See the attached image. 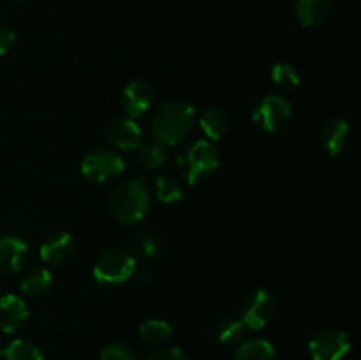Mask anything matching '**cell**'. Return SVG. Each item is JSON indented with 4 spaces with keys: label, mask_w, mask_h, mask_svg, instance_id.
Returning a JSON list of instances; mask_svg holds the SVG:
<instances>
[{
    "label": "cell",
    "mask_w": 361,
    "mask_h": 360,
    "mask_svg": "<svg viewBox=\"0 0 361 360\" xmlns=\"http://www.w3.org/2000/svg\"><path fill=\"white\" fill-rule=\"evenodd\" d=\"M295 13L303 27H321L330 18L331 0H296Z\"/></svg>",
    "instance_id": "15"
},
{
    "label": "cell",
    "mask_w": 361,
    "mask_h": 360,
    "mask_svg": "<svg viewBox=\"0 0 361 360\" xmlns=\"http://www.w3.org/2000/svg\"><path fill=\"white\" fill-rule=\"evenodd\" d=\"M133 275H136V279L140 282H147V281H150L152 272H150V268H147V267H143V265H141V267L134 268V274Z\"/></svg>",
    "instance_id": "29"
},
{
    "label": "cell",
    "mask_w": 361,
    "mask_h": 360,
    "mask_svg": "<svg viewBox=\"0 0 361 360\" xmlns=\"http://www.w3.org/2000/svg\"><path fill=\"white\" fill-rule=\"evenodd\" d=\"M349 136H351V127H349L348 120L335 116L324 122L323 131H321V141H323V148L330 157H337L345 147L349 145Z\"/></svg>",
    "instance_id": "13"
},
{
    "label": "cell",
    "mask_w": 361,
    "mask_h": 360,
    "mask_svg": "<svg viewBox=\"0 0 361 360\" xmlns=\"http://www.w3.org/2000/svg\"><path fill=\"white\" fill-rule=\"evenodd\" d=\"M196 122L200 124L201 131L208 138V141L222 140L226 136V133H228L229 127V120L226 112L221 108H215V106L204 109Z\"/></svg>",
    "instance_id": "16"
},
{
    "label": "cell",
    "mask_w": 361,
    "mask_h": 360,
    "mask_svg": "<svg viewBox=\"0 0 361 360\" xmlns=\"http://www.w3.org/2000/svg\"><path fill=\"white\" fill-rule=\"evenodd\" d=\"M109 208L122 224H136L143 221L150 208V189L147 180L136 176L116 186L109 198Z\"/></svg>",
    "instance_id": "2"
},
{
    "label": "cell",
    "mask_w": 361,
    "mask_h": 360,
    "mask_svg": "<svg viewBox=\"0 0 361 360\" xmlns=\"http://www.w3.org/2000/svg\"><path fill=\"white\" fill-rule=\"evenodd\" d=\"M28 320L27 302L20 295L6 293L0 296V330L4 334H16Z\"/></svg>",
    "instance_id": "11"
},
{
    "label": "cell",
    "mask_w": 361,
    "mask_h": 360,
    "mask_svg": "<svg viewBox=\"0 0 361 360\" xmlns=\"http://www.w3.org/2000/svg\"><path fill=\"white\" fill-rule=\"evenodd\" d=\"M351 349L349 335L341 328H326L309 342L312 360H342Z\"/></svg>",
    "instance_id": "8"
},
{
    "label": "cell",
    "mask_w": 361,
    "mask_h": 360,
    "mask_svg": "<svg viewBox=\"0 0 361 360\" xmlns=\"http://www.w3.org/2000/svg\"><path fill=\"white\" fill-rule=\"evenodd\" d=\"M126 169L122 155L109 148L90 150L81 161V175L94 184H106L118 179Z\"/></svg>",
    "instance_id": "5"
},
{
    "label": "cell",
    "mask_w": 361,
    "mask_h": 360,
    "mask_svg": "<svg viewBox=\"0 0 361 360\" xmlns=\"http://www.w3.org/2000/svg\"><path fill=\"white\" fill-rule=\"evenodd\" d=\"M4 355V348H0V356H2Z\"/></svg>",
    "instance_id": "30"
},
{
    "label": "cell",
    "mask_w": 361,
    "mask_h": 360,
    "mask_svg": "<svg viewBox=\"0 0 361 360\" xmlns=\"http://www.w3.org/2000/svg\"><path fill=\"white\" fill-rule=\"evenodd\" d=\"M53 275L44 267H32L23 274L20 281V292L27 296H41L49 289Z\"/></svg>",
    "instance_id": "17"
},
{
    "label": "cell",
    "mask_w": 361,
    "mask_h": 360,
    "mask_svg": "<svg viewBox=\"0 0 361 360\" xmlns=\"http://www.w3.org/2000/svg\"><path fill=\"white\" fill-rule=\"evenodd\" d=\"M196 120V108L189 101L168 99L152 115V136L164 147H175L192 133Z\"/></svg>",
    "instance_id": "1"
},
{
    "label": "cell",
    "mask_w": 361,
    "mask_h": 360,
    "mask_svg": "<svg viewBox=\"0 0 361 360\" xmlns=\"http://www.w3.org/2000/svg\"><path fill=\"white\" fill-rule=\"evenodd\" d=\"M293 106L282 95H264L259 101L254 104L250 119L256 124L259 129L267 131V133H277V131L284 129L288 122L291 120Z\"/></svg>",
    "instance_id": "6"
},
{
    "label": "cell",
    "mask_w": 361,
    "mask_h": 360,
    "mask_svg": "<svg viewBox=\"0 0 361 360\" xmlns=\"http://www.w3.org/2000/svg\"><path fill=\"white\" fill-rule=\"evenodd\" d=\"M275 314V302L270 292L264 288L254 289L245 296L240 309V320L250 330H261L271 321Z\"/></svg>",
    "instance_id": "7"
},
{
    "label": "cell",
    "mask_w": 361,
    "mask_h": 360,
    "mask_svg": "<svg viewBox=\"0 0 361 360\" xmlns=\"http://www.w3.org/2000/svg\"><path fill=\"white\" fill-rule=\"evenodd\" d=\"M42 261L51 265H60L69 260L74 254V239L67 232H56L46 236L44 242L41 244L39 249Z\"/></svg>",
    "instance_id": "14"
},
{
    "label": "cell",
    "mask_w": 361,
    "mask_h": 360,
    "mask_svg": "<svg viewBox=\"0 0 361 360\" xmlns=\"http://www.w3.org/2000/svg\"><path fill=\"white\" fill-rule=\"evenodd\" d=\"M140 337L148 344H157V342L166 341L171 335L173 327L166 320H159V318H150V320L143 321L137 328Z\"/></svg>",
    "instance_id": "24"
},
{
    "label": "cell",
    "mask_w": 361,
    "mask_h": 360,
    "mask_svg": "<svg viewBox=\"0 0 361 360\" xmlns=\"http://www.w3.org/2000/svg\"><path fill=\"white\" fill-rule=\"evenodd\" d=\"M129 249H130V256L134 260H141V261H150L155 260L161 253V244H159L157 236H154L152 233H137L130 239L129 242Z\"/></svg>",
    "instance_id": "20"
},
{
    "label": "cell",
    "mask_w": 361,
    "mask_h": 360,
    "mask_svg": "<svg viewBox=\"0 0 361 360\" xmlns=\"http://www.w3.org/2000/svg\"><path fill=\"white\" fill-rule=\"evenodd\" d=\"M101 360H136V356H134V353L126 344L113 342V344H108L102 348Z\"/></svg>",
    "instance_id": "26"
},
{
    "label": "cell",
    "mask_w": 361,
    "mask_h": 360,
    "mask_svg": "<svg viewBox=\"0 0 361 360\" xmlns=\"http://www.w3.org/2000/svg\"><path fill=\"white\" fill-rule=\"evenodd\" d=\"M235 360H279L274 346L264 339H252L238 344Z\"/></svg>",
    "instance_id": "19"
},
{
    "label": "cell",
    "mask_w": 361,
    "mask_h": 360,
    "mask_svg": "<svg viewBox=\"0 0 361 360\" xmlns=\"http://www.w3.org/2000/svg\"><path fill=\"white\" fill-rule=\"evenodd\" d=\"M16 42V32L9 27L7 23L0 21V56L6 55Z\"/></svg>",
    "instance_id": "28"
},
{
    "label": "cell",
    "mask_w": 361,
    "mask_h": 360,
    "mask_svg": "<svg viewBox=\"0 0 361 360\" xmlns=\"http://www.w3.org/2000/svg\"><path fill=\"white\" fill-rule=\"evenodd\" d=\"M154 193L157 196V200L166 205L178 203L183 198L182 184L175 176L169 175H161L154 180Z\"/></svg>",
    "instance_id": "22"
},
{
    "label": "cell",
    "mask_w": 361,
    "mask_h": 360,
    "mask_svg": "<svg viewBox=\"0 0 361 360\" xmlns=\"http://www.w3.org/2000/svg\"><path fill=\"white\" fill-rule=\"evenodd\" d=\"M134 268H136V260L130 256V253L122 249H109L97 258L92 274L101 284L115 286L129 281L134 274Z\"/></svg>",
    "instance_id": "4"
},
{
    "label": "cell",
    "mask_w": 361,
    "mask_h": 360,
    "mask_svg": "<svg viewBox=\"0 0 361 360\" xmlns=\"http://www.w3.org/2000/svg\"><path fill=\"white\" fill-rule=\"evenodd\" d=\"M145 360H189L185 353L176 346H169V348H159L154 353L147 356Z\"/></svg>",
    "instance_id": "27"
},
{
    "label": "cell",
    "mask_w": 361,
    "mask_h": 360,
    "mask_svg": "<svg viewBox=\"0 0 361 360\" xmlns=\"http://www.w3.org/2000/svg\"><path fill=\"white\" fill-rule=\"evenodd\" d=\"M28 244L18 236H0V274H13L23 268L28 258Z\"/></svg>",
    "instance_id": "12"
},
{
    "label": "cell",
    "mask_w": 361,
    "mask_h": 360,
    "mask_svg": "<svg viewBox=\"0 0 361 360\" xmlns=\"http://www.w3.org/2000/svg\"><path fill=\"white\" fill-rule=\"evenodd\" d=\"M247 327L240 316H224L217 325V341L226 348L238 346L245 337Z\"/></svg>",
    "instance_id": "18"
},
{
    "label": "cell",
    "mask_w": 361,
    "mask_h": 360,
    "mask_svg": "<svg viewBox=\"0 0 361 360\" xmlns=\"http://www.w3.org/2000/svg\"><path fill=\"white\" fill-rule=\"evenodd\" d=\"M271 83L282 92H293L300 85V74L289 62H279L270 71Z\"/></svg>",
    "instance_id": "23"
},
{
    "label": "cell",
    "mask_w": 361,
    "mask_h": 360,
    "mask_svg": "<svg viewBox=\"0 0 361 360\" xmlns=\"http://www.w3.org/2000/svg\"><path fill=\"white\" fill-rule=\"evenodd\" d=\"M4 359L6 360H44L42 353L34 342L27 339H14L4 348Z\"/></svg>",
    "instance_id": "25"
},
{
    "label": "cell",
    "mask_w": 361,
    "mask_h": 360,
    "mask_svg": "<svg viewBox=\"0 0 361 360\" xmlns=\"http://www.w3.org/2000/svg\"><path fill=\"white\" fill-rule=\"evenodd\" d=\"M120 102H122L126 115L136 120L150 109L152 102H154V90L147 81L134 80L123 87Z\"/></svg>",
    "instance_id": "10"
},
{
    "label": "cell",
    "mask_w": 361,
    "mask_h": 360,
    "mask_svg": "<svg viewBox=\"0 0 361 360\" xmlns=\"http://www.w3.org/2000/svg\"><path fill=\"white\" fill-rule=\"evenodd\" d=\"M219 164H221V155H219L217 147L214 141L208 140L192 141L176 155V168L182 179L190 186L210 179L217 172Z\"/></svg>",
    "instance_id": "3"
},
{
    "label": "cell",
    "mask_w": 361,
    "mask_h": 360,
    "mask_svg": "<svg viewBox=\"0 0 361 360\" xmlns=\"http://www.w3.org/2000/svg\"><path fill=\"white\" fill-rule=\"evenodd\" d=\"M104 136L118 150H136L143 143V131L130 116H116L104 127Z\"/></svg>",
    "instance_id": "9"
},
{
    "label": "cell",
    "mask_w": 361,
    "mask_h": 360,
    "mask_svg": "<svg viewBox=\"0 0 361 360\" xmlns=\"http://www.w3.org/2000/svg\"><path fill=\"white\" fill-rule=\"evenodd\" d=\"M136 161L147 172L161 168L166 161V148L159 141H145L136 148Z\"/></svg>",
    "instance_id": "21"
}]
</instances>
